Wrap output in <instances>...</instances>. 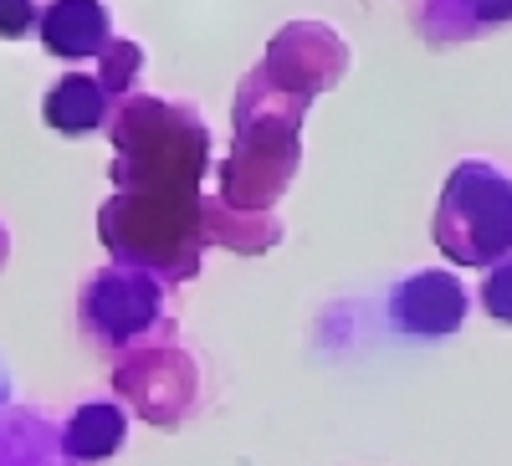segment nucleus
<instances>
[{"mask_svg": "<svg viewBox=\"0 0 512 466\" xmlns=\"http://www.w3.org/2000/svg\"><path fill=\"white\" fill-rule=\"evenodd\" d=\"M108 441H113V420H103V415H88L72 426V456H103Z\"/></svg>", "mask_w": 512, "mask_h": 466, "instance_id": "1", "label": "nucleus"}, {"mask_svg": "<svg viewBox=\"0 0 512 466\" xmlns=\"http://www.w3.org/2000/svg\"><path fill=\"white\" fill-rule=\"evenodd\" d=\"M31 21V0H0V31H21Z\"/></svg>", "mask_w": 512, "mask_h": 466, "instance_id": "2", "label": "nucleus"}]
</instances>
